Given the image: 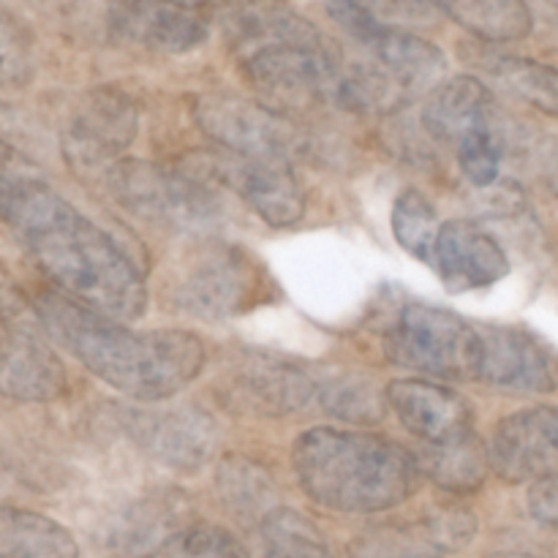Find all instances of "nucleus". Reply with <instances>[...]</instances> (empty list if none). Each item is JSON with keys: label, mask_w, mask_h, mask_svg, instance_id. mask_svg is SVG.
Instances as JSON below:
<instances>
[{"label": "nucleus", "mask_w": 558, "mask_h": 558, "mask_svg": "<svg viewBox=\"0 0 558 558\" xmlns=\"http://www.w3.org/2000/svg\"><path fill=\"white\" fill-rule=\"evenodd\" d=\"M107 191L134 216L174 229H207L218 221L221 202L210 180L191 169L158 167L147 161L118 163L101 174Z\"/></svg>", "instance_id": "423d86ee"}, {"label": "nucleus", "mask_w": 558, "mask_h": 558, "mask_svg": "<svg viewBox=\"0 0 558 558\" xmlns=\"http://www.w3.org/2000/svg\"><path fill=\"white\" fill-rule=\"evenodd\" d=\"M0 223L60 294L118 322L147 308L142 272L101 227L0 142Z\"/></svg>", "instance_id": "f257e3e1"}, {"label": "nucleus", "mask_w": 558, "mask_h": 558, "mask_svg": "<svg viewBox=\"0 0 558 558\" xmlns=\"http://www.w3.org/2000/svg\"><path fill=\"white\" fill-rule=\"evenodd\" d=\"M0 558H80V545L52 518L0 505Z\"/></svg>", "instance_id": "5701e85b"}, {"label": "nucleus", "mask_w": 558, "mask_h": 558, "mask_svg": "<svg viewBox=\"0 0 558 558\" xmlns=\"http://www.w3.org/2000/svg\"><path fill=\"white\" fill-rule=\"evenodd\" d=\"M270 289L259 262L238 245H205L185 262L172 287V305L205 322H223L262 305Z\"/></svg>", "instance_id": "0eeeda50"}, {"label": "nucleus", "mask_w": 558, "mask_h": 558, "mask_svg": "<svg viewBox=\"0 0 558 558\" xmlns=\"http://www.w3.org/2000/svg\"><path fill=\"white\" fill-rule=\"evenodd\" d=\"M548 3H550V5H554V9H558V0H548Z\"/></svg>", "instance_id": "58836bf2"}, {"label": "nucleus", "mask_w": 558, "mask_h": 558, "mask_svg": "<svg viewBox=\"0 0 558 558\" xmlns=\"http://www.w3.org/2000/svg\"><path fill=\"white\" fill-rule=\"evenodd\" d=\"M44 332L93 376L134 401L178 396L205 368V343L185 330H131L123 322L44 289L33 303Z\"/></svg>", "instance_id": "f03ea898"}, {"label": "nucleus", "mask_w": 558, "mask_h": 558, "mask_svg": "<svg viewBox=\"0 0 558 558\" xmlns=\"http://www.w3.org/2000/svg\"><path fill=\"white\" fill-rule=\"evenodd\" d=\"M385 392L387 407L396 412L403 428L425 445H452L474 434L472 403L456 390L425 379H398Z\"/></svg>", "instance_id": "dca6fc26"}, {"label": "nucleus", "mask_w": 558, "mask_h": 558, "mask_svg": "<svg viewBox=\"0 0 558 558\" xmlns=\"http://www.w3.org/2000/svg\"><path fill=\"white\" fill-rule=\"evenodd\" d=\"M529 512L545 526H558V472L534 480L529 488Z\"/></svg>", "instance_id": "473e14b6"}, {"label": "nucleus", "mask_w": 558, "mask_h": 558, "mask_svg": "<svg viewBox=\"0 0 558 558\" xmlns=\"http://www.w3.org/2000/svg\"><path fill=\"white\" fill-rule=\"evenodd\" d=\"M194 505L180 488H153L120 507L98 532V548L107 558H156L189 529Z\"/></svg>", "instance_id": "9b49d317"}, {"label": "nucleus", "mask_w": 558, "mask_h": 558, "mask_svg": "<svg viewBox=\"0 0 558 558\" xmlns=\"http://www.w3.org/2000/svg\"><path fill=\"white\" fill-rule=\"evenodd\" d=\"M488 461L490 469L507 483L539 480L545 474H554L558 463L537 420H534V409L512 414L496 425L488 447Z\"/></svg>", "instance_id": "412c9836"}, {"label": "nucleus", "mask_w": 558, "mask_h": 558, "mask_svg": "<svg viewBox=\"0 0 558 558\" xmlns=\"http://www.w3.org/2000/svg\"><path fill=\"white\" fill-rule=\"evenodd\" d=\"M129 434L147 456L178 472H196L218 450L216 420L194 407L134 412L129 417Z\"/></svg>", "instance_id": "4468645a"}, {"label": "nucleus", "mask_w": 558, "mask_h": 558, "mask_svg": "<svg viewBox=\"0 0 558 558\" xmlns=\"http://www.w3.org/2000/svg\"><path fill=\"white\" fill-rule=\"evenodd\" d=\"M196 123L210 136L213 145L232 156L256 158H287L292 161L298 150V136L281 112L265 104L245 101V98L205 96L194 107Z\"/></svg>", "instance_id": "9d476101"}, {"label": "nucleus", "mask_w": 558, "mask_h": 558, "mask_svg": "<svg viewBox=\"0 0 558 558\" xmlns=\"http://www.w3.org/2000/svg\"><path fill=\"white\" fill-rule=\"evenodd\" d=\"M325 558H332V556H325Z\"/></svg>", "instance_id": "ea45409f"}, {"label": "nucleus", "mask_w": 558, "mask_h": 558, "mask_svg": "<svg viewBox=\"0 0 558 558\" xmlns=\"http://www.w3.org/2000/svg\"><path fill=\"white\" fill-rule=\"evenodd\" d=\"M488 74L512 93L526 101L529 107L539 109L543 114L558 118V69L550 63H539L532 58H515V54H499L488 60Z\"/></svg>", "instance_id": "a878e982"}, {"label": "nucleus", "mask_w": 558, "mask_h": 558, "mask_svg": "<svg viewBox=\"0 0 558 558\" xmlns=\"http://www.w3.org/2000/svg\"><path fill=\"white\" fill-rule=\"evenodd\" d=\"M428 9L450 16L463 31L488 44L521 41L534 27L526 0H428Z\"/></svg>", "instance_id": "4be33fe9"}, {"label": "nucleus", "mask_w": 558, "mask_h": 558, "mask_svg": "<svg viewBox=\"0 0 558 558\" xmlns=\"http://www.w3.org/2000/svg\"><path fill=\"white\" fill-rule=\"evenodd\" d=\"M363 3H368V5H371V9H374V11H376V0H363Z\"/></svg>", "instance_id": "4c0bfd02"}, {"label": "nucleus", "mask_w": 558, "mask_h": 558, "mask_svg": "<svg viewBox=\"0 0 558 558\" xmlns=\"http://www.w3.org/2000/svg\"><path fill=\"white\" fill-rule=\"evenodd\" d=\"M218 398L227 409L256 417H287L308 407L316 381L308 371L265 352L238 354L218 379Z\"/></svg>", "instance_id": "6e6552de"}, {"label": "nucleus", "mask_w": 558, "mask_h": 558, "mask_svg": "<svg viewBox=\"0 0 558 558\" xmlns=\"http://www.w3.org/2000/svg\"><path fill=\"white\" fill-rule=\"evenodd\" d=\"M387 5H392V9H401V11H409V14H425L428 9V0H385Z\"/></svg>", "instance_id": "f704fd0d"}, {"label": "nucleus", "mask_w": 558, "mask_h": 558, "mask_svg": "<svg viewBox=\"0 0 558 558\" xmlns=\"http://www.w3.org/2000/svg\"><path fill=\"white\" fill-rule=\"evenodd\" d=\"M316 398L330 417L352 425H376L387 412V392L379 390L374 379L354 371L316 381Z\"/></svg>", "instance_id": "393cba45"}, {"label": "nucleus", "mask_w": 558, "mask_h": 558, "mask_svg": "<svg viewBox=\"0 0 558 558\" xmlns=\"http://www.w3.org/2000/svg\"><path fill=\"white\" fill-rule=\"evenodd\" d=\"M354 558H434L412 545L407 534H387V537H371L354 550Z\"/></svg>", "instance_id": "72a5a7b5"}, {"label": "nucleus", "mask_w": 558, "mask_h": 558, "mask_svg": "<svg viewBox=\"0 0 558 558\" xmlns=\"http://www.w3.org/2000/svg\"><path fill=\"white\" fill-rule=\"evenodd\" d=\"M292 469L316 505L349 515L403 505L423 477L417 458L396 441L338 428L305 430L292 447Z\"/></svg>", "instance_id": "20e7f679"}, {"label": "nucleus", "mask_w": 558, "mask_h": 558, "mask_svg": "<svg viewBox=\"0 0 558 558\" xmlns=\"http://www.w3.org/2000/svg\"><path fill=\"white\" fill-rule=\"evenodd\" d=\"M65 392V371L36 327L0 305V396L47 403Z\"/></svg>", "instance_id": "2eb2a0df"}, {"label": "nucleus", "mask_w": 558, "mask_h": 558, "mask_svg": "<svg viewBox=\"0 0 558 558\" xmlns=\"http://www.w3.org/2000/svg\"><path fill=\"white\" fill-rule=\"evenodd\" d=\"M488 558H539L532 554H515V550H501V554H490Z\"/></svg>", "instance_id": "c9c22d12"}, {"label": "nucleus", "mask_w": 558, "mask_h": 558, "mask_svg": "<svg viewBox=\"0 0 558 558\" xmlns=\"http://www.w3.org/2000/svg\"><path fill=\"white\" fill-rule=\"evenodd\" d=\"M439 213L434 202L417 189H403L392 205V234L398 245L414 259L434 265L436 243H439Z\"/></svg>", "instance_id": "cd10ccee"}, {"label": "nucleus", "mask_w": 558, "mask_h": 558, "mask_svg": "<svg viewBox=\"0 0 558 558\" xmlns=\"http://www.w3.org/2000/svg\"><path fill=\"white\" fill-rule=\"evenodd\" d=\"M104 31L112 41L161 54H183L207 38L199 11L172 0H109Z\"/></svg>", "instance_id": "f8f14e48"}, {"label": "nucleus", "mask_w": 558, "mask_h": 558, "mask_svg": "<svg viewBox=\"0 0 558 558\" xmlns=\"http://www.w3.org/2000/svg\"><path fill=\"white\" fill-rule=\"evenodd\" d=\"M417 463L425 477H430L439 488L458 496L474 494V490L483 488L490 469L488 450L477 439V434L466 436L461 441H452V445H425Z\"/></svg>", "instance_id": "b1692460"}, {"label": "nucleus", "mask_w": 558, "mask_h": 558, "mask_svg": "<svg viewBox=\"0 0 558 558\" xmlns=\"http://www.w3.org/2000/svg\"><path fill=\"white\" fill-rule=\"evenodd\" d=\"M385 352L392 363L414 374L474 381L483 365V338L477 325H469L452 311L409 303L387 330Z\"/></svg>", "instance_id": "39448f33"}, {"label": "nucleus", "mask_w": 558, "mask_h": 558, "mask_svg": "<svg viewBox=\"0 0 558 558\" xmlns=\"http://www.w3.org/2000/svg\"><path fill=\"white\" fill-rule=\"evenodd\" d=\"M223 153V150H221ZM218 183L238 191L240 199L270 227H294L305 216V194L287 158H256L223 153L210 167Z\"/></svg>", "instance_id": "ddd939ff"}, {"label": "nucleus", "mask_w": 558, "mask_h": 558, "mask_svg": "<svg viewBox=\"0 0 558 558\" xmlns=\"http://www.w3.org/2000/svg\"><path fill=\"white\" fill-rule=\"evenodd\" d=\"M360 47L412 98H417L425 90H436L441 85V76H445L447 69L445 54H441L436 44L425 41V38L414 36V33L401 31V27H392L385 22Z\"/></svg>", "instance_id": "aec40b11"}, {"label": "nucleus", "mask_w": 558, "mask_h": 558, "mask_svg": "<svg viewBox=\"0 0 558 558\" xmlns=\"http://www.w3.org/2000/svg\"><path fill=\"white\" fill-rule=\"evenodd\" d=\"M458 167H461L463 178L477 189H488L499 180L501 167V142L496 129H480L463 136L456 145Z\"/></svg>", "instance_id": "2f4dec72"}, {"label": "nucleus", "mask_w": 558, "mask_h": 558, "mask_svg": "<svg viewBox=\"0 0 558 558\" xmlns=\"http://www.w3.org/2000/svg\"><path fill=\"white\" fill-rule=\"evenodd\" d=\"M216 488L221 490V499L243 515H262L272 512L276 499V483L270 472L245 456H227L218 463Z\"/></svg>", "instance_id": "bb28decb"}, {"label": "nucleus", "mask_w": 558, "mask_h": 558, "mask_svg": "<svg viewBox=\"0 0 558 558\" xmlns=\"http://www.w3.org/2000/svg\"><path fill=\"white\" fill-rule=\"evenodd\" d=\"M172 3H180V5H189V9H199V5L210 3V0H172Z\"/></svg>", "instance_id": "e433bc0d"}, {"label": "nucleus", "mask_w": 558, "mask_h": 558, "mask_svg": "<svg viewBox=\"0 0 558 558\" xmlns=\"http://www.w3.org/2000/svg\"><path fill=\"white\" fill-rule=\"evenodd\" d=\"M218 25L265 107L289 112L332 98L341 54L287 0H223Z\"/></svg>", "instance_id": "7ed1b4c3"}, {"label": "nucleus", "mask_w": 558, "mask_h": 558, "mask_svg": "<svg viewBox=\"0 0 558 558\" xmlns=\"http://www.w3.org/2000/svg\"><path fill=\"white\" fill-rule=\"evenodd\" d=\"M36 71L33 36L14 14L0 9V87H22Z\"/></svg>", "instance_id": "c756f323"}, {"label": "nucleus", "mask_w": 558, "mask_h": 558, "mask_svg": "<svg viewBox=\"0 0 558 558\" xmlns=\"http://www.w3.org/2000/svg\"><path fill=\"white\" fill-rule=\"evenodd\" d=\"M140 129V112L129 93L98 87L87 93L63 131V156L80 174H104L129 150Z\"/></svg>", "instance_id": "1a4fd4ad"}, {"label": "nucleus", "mask_w": 558, "mask_h": 558, "mask_svg": "<svg viewBox=\"0 0 558 558\" xmlns=\"http://www.w3.org/2000/svg\"><path fill=\"white\" fill-rule=\"evenodd\" d=\"M248 550L221 526L191 523L156 558H245Z\"/></svg>", "instance_id": "7c9ffc66"}, {"label": "nucleus", "mask_w": 558, "mask_h": 558, "mask_svg": "<svg viewBox=\"0 0 558 558\" xmlns=\"http://www.w3.org/2000/svg\"><path fill=\"white\" fill-rule=\"evenodd\" d=\"M496 101L477 76H456L430 90L423 107V123L434 140L458 145L480 129H496Z\"/></svg>", "instance_id": "6ab92c4d"}, {"label": "nucleus", "mask_w": 558, "mask_h": 558, "mask_svg": "<svg viewBox=\"0 0 558 558\" xmlns=\"http://www.w3.org/2000/svg\"><path fill=\"white\" fill-rule=\"evenodd\" d=\"M483 338L480 381L510 392H554L556 374L548 354L529 332L505 325H477Z\"/></svg>", "instance_id": "a211bd4d"}, {"label": "nucleus", "mask_w": 558, "mask_h": 558, "mask_svg": "<svg viewBox=\"0 0 558 558\" xmlns=\"http://www.w3.org/2000/svg\"><path fill=\"white\" fill-rule=\"evenodd\" d=\"M477 526V518L466 507H436L417 523V532L407 534V539L428 556L456 554L472 543Z\"/></svg>", "instance_id": "c85d7f7f"}, {"label": "nucleus", "mask_w": 558, "mask_h": 558, "mask_svg": "<svg viewBox=\"0 0 558 558\" xmlns=\"http://www.w3.org/2000/svg\"><path fill=\"white\" fill-rule=\"evenodd\" d=\"M434 267L450 292H474L507 278L510 259L499 240L490 238L480 223L452 218L441 223Z\"/></svg>", "instance_id": "f3484780"}]
</instances>
